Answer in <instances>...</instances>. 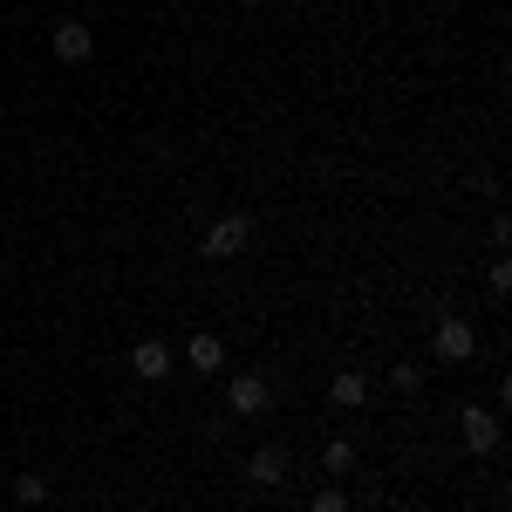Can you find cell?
<instances>
[{"label": "cell", "mask_w": 512, "mask_h": 512, "mask_svg": "<svg viewBox=\"0 0 512 512\" xmlns=\"http://www.w3.org/2000/svg\"><path fill=\"white\" fill-rule=\"evenodd\" d=\"M246 246H253V212H219V219L205 226V239H198V260H219V267H226Z\"/></svg>", "instance_id": "1"}, {"label": "cell", "mask_w": 512, "mask_h": 512, "mask_svg": "<svg viewBox=\"0 0 512 512\" xmlns=\"http://www.w3.org/2000/svg\"><path fill=\"white\" fill-rule=\"evenodd\" d=\"M431 355H437V362H472V355H478V328L465 315H451V308H444L437 328H431Z\"/></svg>", "instance_id": "2"}, {"label": "cell", "mask_w": 512, "mask_h": 512, "mask_svg": "<svg viewBox=\"0 0 512 512\" xmlns=\"http://www.w3.org/2000/svg\"><path fill=\"white\" fill-rule=\"evenodd\" d=\"M48 55H55V62H69V69H82V62L96 55L89 21H76V14H69V21H55V28H48Z\"/></svg>", "instance_id": "3"}, {"label": "cell", "mask_w": 512, "mask_h": 512, "mask_svg": "<svg viewBox=\"0 0 512 512\" xmlns=\"http://www.w3.org/2000/svg\"><path fill=\"white\" fill-rule=\"evenodd\" d=\"M274 403V383L260 376V369H233V383H226V410L233 417H260Z\"/></svg>", "instance_id": "4"}, {"label": "cell", "mask_w": 512, "mask_h": 512, "mask_svg": "<svg viewBox=\"0 0 512 512\" xmlns=\"http://www.w3.org/2000/svg\"><path fill=\"white\" fill-rule=\"evenodd\" d=\"M458 431H465V451H472V458H492V451L506 444L499 410H465V417H458Z\"/></svg>", "instance_id": "5"}, {"label": "cell", "mask_w": 512, "mask_h": 512, "mask_svg": "<svg viewBox=\"0 0 512 512\" xmlns=\"http://www.w3.org/2000/svg\"><path fill=\"white\" fill-rule=\"evenodd\" d=\"M287 465H294V458H287V444H260V451L246 458V478H253L260 492H274V485H287Z\"/></svg>", "instance_id": "6"}, {"label": "cell", "mask_w": 512, "mask_h": 512, "mask_svg": "<svg viewBox=\"0 0 512 512\" xmlns=\"http://www.w3.org/2000/svg\"><path fill=\"white\" fill-rule=\"evenodd\" d=\"M130 369H137L144 383H164V376H171V342H158V335H144V342L130 349Z\"/></svg>", "instance_id": "7"}, {"label": "cell", "mask_w": 512, "mask_h": 512, "mask_svg": "<svg viewBox=\"0 0 512 512\" xmlns=\"http://www.w3.org/2000/svg\"><path fill=\"white\" fill-rule=\"evenodd\" d=\"M185 369H198V376H219V369H226V342L198 328L192 342H185Z\"/></svg>", "instance_id": "8"}, {"label": "cell", "mask_w": 512, "mask_h": 512, "mask_svg": "<svg viewBox=\"0 0 512 512\" xmlns=\"http://www.w3.org/2000/svg\"><path fill=\"white\" fill-rule=\"evenodd\" d=\"M362 396H369V376H362V369H335V376H328V403H335V410H362Z\"/></svg>", "instance_id": "9"}, {"label": "cell", "mask_w": 512, "mask_h": 512, "mask_svg": "<svg viewBox=\"0 0 512 512\" xmlns=\"http://www.w3.org/2000/svg\"><path fill=\"white\" fill-rule=\"evenodd\" d=\"M321 472H328V478H349L355 472V444H349V437H328V444H321Z\"/></svg>", "instance_id": "10"}, {"label": "cell", "mask_w": 512, "mask_h": 512, "mask_svg": "<svg viewBox=\"0 0 512 512\" xmlns=\"http://www.w3.org/2000/svg\"><path fill=\"white\" fill-rule=\"evenodd\" d=\"M14 506H48V478L21 472V478H14Z\"/></svg>", "instance_id": "11"}, {"label": "cell", "mask_w": 512, "mask_h": 512, "mask_svg": "<svg viewBox=\"0 0 512 512\" xmlns=\"http://www.w3.org/2000/svg\"><path fill=\"white\" fill-rule=\"evenodd\" d=\"M308 512H349V492L342 485H321L315 499H308Z\"/></svg>", "instance_id": "12"}, {"label": "cell", "mask_w": 512, "mask_h": 512, "mask_svg": "<svg viewBox=\"0 0 512 512\" xmlns=\"http://www.w3.org/2000/svg\"><path fill=\"white\" fill-rule=\"evenodd\" d=\"M390 383H396L403 396H410V390H424V369H417V362H396V369H390Z\"/></svg>", "instance_id": "13"}, {"label": "cell", "mask_w": 512, "mask_h": 512, "mask_svg": "<svg viewBox=\"0 0 512 512\" xmlns=\"http://www.w3.org/2000/svg\"><path fill=\"white\" fill-rule=\"evenodd\" d=\"M485 280H492V294H499V301H506V294H512V267H506V253L492 260V274H485Z\"/></svg>", "instance_id": "14"}]
</instances>
